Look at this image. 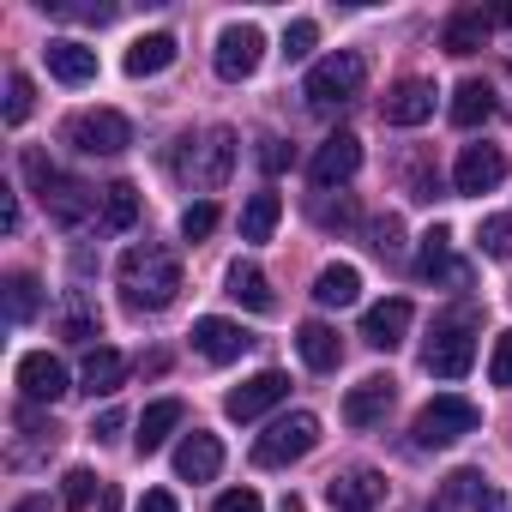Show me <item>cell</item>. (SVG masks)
<instances>
[{
  "mask_svg": "<svg viewBox=\"0 0 512 512\" xmlns=\"http://www.w3.org/2000/svg\"><path fill=\"white\" fill-rule=\"evenodd\" d=\"M115 278H121L127 308H145V314H157V308H169L181 296V260H175L163 241H133L121 253Z\"/></svg>",
  "mask_w": 512,
  "mask_h": 512,
  "instance_id": "6da1fadb",
  "label": "cell"
},
{
  "mask_svg": "<svg viewBox=\"0 0 512 512\" xmlns=\"http://www.w3.org/2000/svg\"><path fill=\"white\" fill-rule=\"evenodd\" d=\"M25 175H31V187H37L43 211H49L61 229H79V223H91V217H97V193H91L79 175L49 169V157H43V151H25Z\"/></svg>",
  "mask_w": 512,
  "mask_h": 512,
  "instance_id": "7a4b0ae2",
  "label": "cell"
},
{
  "mask_svg": "<svg viewBox=\"0 0 512 512\" xmlns=\"http://www.w3.org/2000/svg\"><path fill=\"white\" fill-rule=\"evenodd\" d=\"M229 169H235V133L229 127H205L199 139H181V151H175V175L193 193H217L229 181Z\"/></svg>",
  "mask_w": 512,
  "mask_h": 512,
  "instance_id": "3957f363",
  "label": "cell"
},
{
  "mask_svg": "<svg viewBox=\"0 0 512 512\" xmlns=\"http://www.w3.org/2000/svg\"><path fill=\"white\" fill-rule=\"evenodd\" d=\"M314 446H320V416L314 410H290V416H278L260 440H253V464L260 470H290Z\"/></svg>",
  "mask_w": 512,
  "mask_h": 512,
  "instance_id": "277c9868",
  "label": "cell"
},
{
  "mask_svg": "<svg viewBox=\"0 0 512 512\" xmlns=\"http://www.w3.org/2000/svg\"><path fill=\"white\" fill-rule=\"evenodd\" d=\"M482 428V410L470 404V398H458V392H440V398H428L422 410H416V446H458L464 434H476Z\"/></svg>",
  "mask_w": 512,
  "mask_h": 512,
  "instance_id": "5b68a950",
  "label": "cell"
},
{
  "mask_svg": "<svg viewBox=\"0 0 512 512\" xmlns=\"http://www.w3.org/2000/svg\"><path fill=\"white\" fill-rule=\"evenodd\" d=\"M362 79H368V61H362L356 49H338V55H326V61L308 67L302 97H308L314 109H338V103H350V97L362 91Z\"/></svg>",
  "mask_w": 512,
  "mask_h": 512,
  "instance_id": "8992f818",
  "label": "cell"
},
{
  "mask_svg": "<svg viewBox=\"0 0 512 512\" xmlns=\"http://www.w3.org/2000/svg\"><path fill=\"white\" fill-rule=\"evenodd\" d=\"M67 145L85 151V157H121L133 145V121L121 109H79L67 121Z\"/></svg>",
  "mask_w": 512,
  "mask_h": 512,
  "instance_id": "52a82bcc",
  "label": "cell"
},
{
  "mask_svg": "<svg viewBox=\"0 0 512 512\" xmlns=\"http://www.w3.org/2000/svg\"><path fill=\"white\" fill-rule=\"evenodd\" d=\"M470 362H476L470 314L440 320V326H434V338H428V350H422V368H428L434 380H464V374H470Z\"/></svg>",
  "mask_w": 512,
  "mask_h": 512,
  "instance_id": "ba28073f",
  "label": "cell"
},
{
  "mask_svg": "<svg viewBox=\"0 0 512 512\" xmlns=\"http://www.w3.org/2000/svg\"><path fill=\"white\" fill-rule=\"evenodd\" d=\"M260 61H266V37H260V25H223V37H217V55H211L217 79L241 85V79H253V73H260Z\"/></svg>",
  "mask_w": 512,
  "mask_h": 512,
  "instance_id": "9c48e42d",
  "label": "cell"
},
{
  "mask_svg": "<svg viewBox=\"0 0 512 512\" xmlns=\"http://www.w3.org/2000/svg\"><path fill=\"white\" fill-rule=\"evenodd\" d=\"M290 398V374H278V368H266V374H253V380H241L229 398H223V410H229V422H253V416H266V410H278Z\"/></svg>",
  "mask_w": 512,
  "mask_h": 512,
  "instance_id": "30bf717a",
  "label": "cell"
},
{
  "mask_svg": "<svg viewBox=\"0 0 512 512\" xmlns=\"http://www.w3.org/2000/svg\"><path fill=\"white\" fill-rule=\"evenodd\" d=\"M500 181H506V151H500V145H464V151H458V169H452V187H458V193L482 199V193H494Z\"/></svg>",
  "mask_w": 512,
  "mask_h": 512,
  "instance_id": "8fae6325",
  "label": "cell"
},
{
  "mask_svg": "<svg viewBox=\"0 0 512 512\" xmlns=\"http://www.w3.org/2000/svg\"><path fill=\"white\" fill-rule=\"evenodd\" d=\"M19 392H25V404H55L73 392V380L49 350H31V356H19Z\"/></svg>",
  "mask_w": 512,
  "mask_h": 512,
  "instance_id": "7c38bea8",
  "label": "cell"
},
{
  "mask_svg": "<svg viewBox=\"0 0 512 512\" xmlns=\"http://www.w3.org/2000/svg\"><path fill=\"white\" fill-rule=\"evenodd\" d=\"M356 169H362V139H356V133H332V139L314 151V163H308L314 187H344Z\"/></svg>",
  "mask_w": 512,
  "mask_h": 512,
  "instance_id": "4fadbf2b",
  "label": "cell"
},
{
  "mask_svg": "<svg viewBox=\"0 0 512 512\" xmlns=\"http://www.w3.org/2000/svg\"><path fill=\"white\" fill-rule=\"evenodd\" d=\"M410 320H416V308H410L404 296H386V302H374V308L362 314V338H368L374 350H398L404 332H410Z\"/></svg>",
  "mask_w": 512,
  "mask_h": 512,
  "instance_id": "5bb4252c",
  "label": "cell"
},
{
  "mask_svg": "<svg viewBox=\"0 0 512 512\" xmlns=\"http://www.w3.org/2000/svg\"><path fill=\"white\" fill-rule=\"evenodd\" d=\"M380 115H386L392 127H422V121L434 115V85H428V79H398V85L386 91Z\"/></svg>",
  "mask_w": 512,
  "mask_h": 512,
  "instance_id": "9a60e30c",
  "label": "cell"
},
{
  "mask_svg": "<svg viewBox=\"0 0 512 512\" xmlns=\"http://www.w3.org/2000/svg\"><path fill=\"white\" fill-rule=\"evenodd\" d=\"M392 392H398L392 374H368L362 386L344 392V422H350V428H374V422L392 410Z\"/></svg>",
  "mask_w": 512,
  "mask_h": 512,
  "instance_id": "2e32d148",
  "label": "cell"
},
{
  "mask_svg": "<svg viewBox=\"0 0 512 512\" xmlns=\"http://www.w3.org/2000/svg\"><path fill=\"white\" fill-rule=\"evenodd\" d=\"M217 470H223V440L205 434V428H193V434L175 446V476H181V482H211Z\"/></svg>",
  "mask_w": 512,
  "mask_h": 512,
  "instance_id": "e0dca14e",
  "label": "cell"
},
{
  "mask_svg": "<svg viewBox=\"0 0 512 512\" xmlns=\"http://www.w3.org/2000/svg\"><path fill=\"white\" fill-rule=\"evenodd\" d=\"M380 494H386V482H380V470H362V464L326 482V500H332L338 512H374V506H380Z\"/></svg>",
  "mask_w": 512,
  "mask_h": 512,
  "instance_id": "ac0fdd59",
  "label": "cell"
},
{
  "mask_svg": "<svg viewBox=\"0 0 512 512\" xmlns=\"http://www.w3.org/2000/svg\"><path fill=\"white\" fill-rule=\"evenodd\" d=\"M253 338L235 326V320H217V314H205V320H193V350L205 356V362H235L241 350H247Z\"/></svg>",
  "mask_w": 512,
  "mask_h": 512,
  "instance_id": "d6986e66",
  "label": "cell"
},
{
  "mask_svg": "<svg viewBox=\"0 0 512 512\" xmlns=\"http://www.w3.org/2000/svg\"><path fill=\"white\" fill-rule=\"evenodd\" d=\"M43 55H49V73H55L61 85H91V79H97V49H85V43H73V37H55Z\"/></svg>",
  "mask_w": 512,
  "mask_h": 512,
  "instance_id": "ffe728a7",
  "label": "cell"
},
{
  "mask_svg": "<svg viewBox=\"0 0 512 512\" xmlns=\"http://www.w3.org/2000/svg\"><path fill=\"white\" fill-rule=\"evenodd\" d=\"M121 380H127V356L109 350V344H97V350L85 356V368H79V392H91V398L121 392Z\"/></svg>",
  "mask_w": 512,
  "mask_h": 512,
  "instance_id": "44dd1931",
  "label": "cell"
},
{
  "mask_svg": "<svg viewBox=\"0 0 512 512\" xmlns=\"http://www.w3.org/2000/svg\"><path fill=\"white\" fill-rule=\"evenodd\" d=\"M223 284H229V296H235L247 314H272V308H278V302H272V284H266V272L253 266V260H235Z\"/></svg>",
  "mask_w": 512,
  "mask_h": 512,
  "instance_id": "7402d4cb",
  "label": "cell"
},
{
  "mask_svg": "<svg viewBox=\"0 0 512 512\" xmlns=\"http://www.w3.org/2000/svg\"><path fill=\"white\" fill-rule=\"evenodd\" d=\"M488 25H494V19H488L482 7H464V13H452V19H446L440 49H446V55H476V49L488 43Z\"/></svg>",
  "mask_w": 512,
  "mask_h": 512,
  "instance_id": "603a6c76",
  "label": "cell"
},
{
  "mask_svg": "<svg viewBox=\"0 0 512 512\" xmlns=\"http://www.w3.org/2000/svg\"><path fill=\"white\" fill-rule=\"evenodd\" d=\"M175 37L169 31H151V37H139L133 49H127V79H157L163 67H175Z\"/></svg>",
  "mask_w": 512,
  "mask_h": 512,
  "instance_id": "cb8c5ba5",
  "label": "cell"
},
{
  "mask_svg": "<svg viewBox=\"0 0 512 512\" xmlns=\"http://www.w3.org/2000/svg\"><path fill=\"white\" fill-rule=\"evenodd\" d=\"M296 350H302V362H308L314 374H332V368L344 362V344H338V332H332L326 320H308V326L296 332Z\"/></svg>",
  "mask_w": 512,
  "mask_h": 512,
  "instance_id": "d4e9b609",
  "label": "cell"
},
{
  "mask_svg": "<svg viewBox=\"0 0 512 512\" xmlns=\"http://www.w3.org/2000/svg\"><path fill=\"white\" fill-rule=\"evenodd\" d=\"M181 416H187V410H181V398H157V404H145V416H139V434H133V446H139V452L151 458V452H157V446H163V440H169V434L181 428Z\"/></svg>",
  "mask_w": 512,
  "mask_h": 512,
  "instance_id": "484cf974",
  "label": "cell"
},
{
  "mask_svg": "<svg viewBox=\"0 0 512 512\" xmlns=\"http://www.w3.org/2000/svg\"><path fill=\"white\" fill-rule=\"evenodd\" d=\"M494 109H500V97H494L488 79H464V85L452 91V127H482Z\"/></svg>",
  "mask_w": 512,
  "mask_h": 512,
  "instance_id": "4316f807",
  "label": "cell"
},
{
  "mask_svg": "<svg viewBox=\"0 0 512 512\" xmlns=\"http://www.w3.org/2000/svg\"><path fill=\"white\" fill-rule=\"evenodd\" d=\"M416 272L422 278H464V266H452V229L446 223H434L428 235H422V260H416Z\"/></svg>",
  "mask_w": 512,
  "mask_h": 512,
  "instance_id": "83f0119b",
  "label": "cell"
},
{
  "mask_svg": "<svg viewBox=\"0 0 512 512\" xmlns=\"http://www.w3.org/2000/svg\"><path fill=\"white\" fill-rule=\"evenodd\" d=\"M278 217H284V199H278L272 187H266V193H253V199L241 205V241H272Z\"/></svg>",
  "mask_w": 512,
  "mask_h": 512,
  "instance_id": "f1b7e54d",
  "label": "cell"
},
{
  "mask_svg": "<svg viewBox=\"0 0 512 512\" xmlns=\"http://www.w3.org/2000/svg\"><path fill=\"white\" fill-rule=\"evenodd\" d=\"M362 296V272L356 266H326L320 278H314V302L320 308H350Z\"/></svg>",
  "mask_w": 512,
  "mask_h": 512,
  "instance_id": "f546056e",
  "label": "cell"
},
{
  "mask_svg": "<svg viewBox=\"0 0 512 512\" xmlns=\"http://www.w3.org/2000/svg\"><path fill=\"white\" fill-rule=\"evenodd\" d=\"M139 223V187L133 181H115V187H103V229H133Z\"/></svg>",
  "mask_w": 512,
  "mask_h": 512,
  "instance_id": "4dcf8cb0",
  "label": "cell"
},
{
  "mask_svg": "<svg viewBox=\"0 0 512 512\" xmlns=\"http://www.w3.org/2000/svg\"><path fill=\"white\" fill-rule=\"evenodd\" d=\"M37 308H43V284L31 272H13L7 278V320L25 326V320H37Z\"/></svg>",
  "mask_w": 512,
  "mask_h": 512,
  "instance_id": "1f68e13d",
  "label": "cell"
},
{
  "mask_svg": "<svg viewBox=\"0 0 512 512\" xmlns=\"http://www.w3.org/2000/svg\"><path fill=\"white\" fill-rule=\"evenodd\" d=\"M31 109H37V85L25 73H7V127H25Z\"/></svg>",
  "mask_w": 512,
  "mask_h": 512,
  "instance_id": "d6a6232c",
  "label": "cell"
},
{
  "mask_svg": "<svg viewBox=\"0 0 512 512\" xmlns=\"http://www.w3.org/2000/svg\"><path fill=\"white\" fill-rule=\"evenodd\" d=\"M482 488H488V476H482V470H452V476H446V494H440V512H452V506H464V500L476 506V494H482Z\"/></svg>",
  "mask_w": 512,
  "mask_h": 512,
  "instance_id": "836d02e7",
  "label": "cell"
},
{
  "mask_svg": "<svg viewBox=\"0 0 512 512\" xmlns=\"http://www.w3.org/2000/svg\"><path fill=\"white\" fill-rule=\"evenodd\" d=\"M97 488H103V482H97L91 470H67V476H61V500H67L73 512H85V506L97 500Z\"/></svg>",
  "mask_w": 512,
  "mask_h": 512,
  "instance_id": "e575fe53",
  "label": "cell"
},
{
  "mask_svg": "<svg viewBox=\"0 0 512 512\" xmlns=\"http://www.w3.org/2000/svg\"><path fill=\"white\" fill-rule=\"evenodd\" d=\"M314 43H320V25H314V19H296V25L284 31V61H308Z\"/></svg>",
  "mask_w": 512,
  "mask_h": 512,
  "instance_id": "d590c367",
  "label": "cell"
},
{
  "mask_svg": "<svg viewBox=\"0 0 512 512\" xmlns=\"http://www.w3.org/2000/svg\"><path fill=\"white\" fill-rule=\"evenodd\" d=\"M482 253L488 260H512V217H488L482 223Z\"/></svg>",
  "mask_w": 512,
  "mask_h": 512,
  "instance_id": "8d00e7d4",
  "label": "cell"
},
{
  "mask_svg": "<svg viewBox=\"0 0 512 512\" xmlns=\"http://www.w3.org/2000/svg\"><path fill=\"white\" fill-rule=\"evenodd\" d=\"M211 229H217V205H211V199H199V205L181 211V235H187V241H205Z\"/></svg>",
  "mask_w": 512,
  "mask_h": 512,
  "instance_id": "74e56055",
  "label": "cell"
},
{
  "mask_svg": "<svg viewBox=\"0 0 512 512\" xmlns=\"http://www.w3.org/2000/svg\"><path fill=\"white\" fill-rule=\"evenodd\" d=\"M488 380L494 386H512V332L494 338V356H488Z\"/></svg>",
  "mask_w": 512,
  "mask_h": 512,
  "instance_id": "f35d334b",
  "label": "cell"
},
{
  "mask_svg": "<svg viewBox=\"0 0 512 512\" xmlns=\"http://www.w3.org/2000/svg\"><path fill=\"white\" fill-rule=\"evenodd\" d=\"M368 235H374L368 247H374V253H386V260H392V253H398V241H404V223H398V217H380V223H374Z\"/></svg>",
  "mask_w": 512,
  "mask_h": 512,
  "instance_id": "ab89813d",
  "label": "cell"
},
{
  "mask_svg": "<svg viewBox=\"0 0 512 512\" xmlns=\"http://www.w3.org/2000/svg\"><path fill=\"white\" fill-rule=\"evenodd\" d=\"M211 512H266V500L253 494V488H229V494H217Z\"/></svg>",
  "mask_w": 512,
  "mask_h": 512,
  "instance_id": "60d3db41",
  "label": "cell"
},
{
  "mask_svg": "<svg viewBox=\"0 0 512 512\" xmlns=\"http://www.w3.org/2000/svg\"><path fill=\"white\" fill-rule=\"evenodd\" d=\"M260 163H266L272 175H278V169H290V145H284V139H260Z\"/></svg>",
  "mask_w": 512,
  "mask_h": 512,
  "instance_id": "b9f144b4",
  "label": "cell"
},
{
  "mask_svg": "<svg viewBox=\"0 0 512 512\" xmlns=\"http://www.w3.org/2000/svg\"><path fill=\"white\" fill-rule=\"evenodd\" d=\"M121 428H127V416H121V410H103V416L91 422V434H97V440H115Z\"/></svg>",
  "mask_w": 512,
  "mask_h": 512,
  "instance_id": "7bdbcfd3",
  "label": "cell"
},
{
  "mask_svg": "<svg viewBox=\"0 0 512 512\" xmlns=\"http://www.w3.org/2000/svg\"><path fill=\"white\" fill-rule=\"evenodd\" d=\"M139 512H181V506H175V494H169V488H145Z\"/></svg>",
  "mask_w": 512,
  "mask_h": 512,
  "instance_id": "ee69618b",
  "label": "cell"
},
{
  "mask_svg": "<svg viewBox=\"0 0 512 512\" xmlns=\"http://www.w3.org/2000/svg\"><path fill=\"white\" fill-rule=\"evenodd\" d=\"M67 338H73V344H91V338H97V320H91V314H73V320H67Z\"/></svg>",
  "mask_w": 512,
  "mask_h": 512,
  "instance_id": "f6af8a7d",
  "label": "cell"
},
{
  "mask_svg": "<svg viewBox=\"0 0 512 512\" xmlns=\"http://www.w3.org/2000/svg\"><path fill=\"white\" fill-rule=\"evenodd\" d=\"M476 512H506V500H500V488H482V494H476Z\"/></svg>",
  "mask_w": 512,
  "mask_h": 512,
  "instance_id": "bcb514c9",
  "label": "cell"
},
{
  "mask_svg": "<svg viewBox=\"0 0 512 512\" xmlns=\"http://www.w3.org/2000/svg\"><path fill=\"white\" fill-rule=\"evenodd\" d=\"M13 512H49V500H43V494H25V500H19Z\"/></svg>",
  "mask_w": 512,
  "mask_h": 512,
  "instance_id": "7dc6e473",
  "label": "cell"
},
{
  "mask_svg": "<svg viewBox=\"0 0 512 512\" xmlns=\"http://www.w3.org/2000/svg\"><path fill=\"white\" fill-rule=\"evenodd\" d=\"M284 512H302V500H296V494H290V500H284Z\"/></svg>",
  "mask_w": 512,
  "mask_h": 512,
  "instance_id": "c3c4849f",
  "label": "cell"
}]
</instances>
